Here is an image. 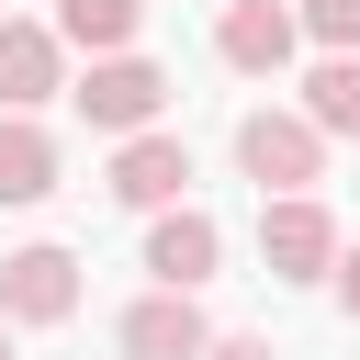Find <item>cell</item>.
Instances as JSON below:
<instances>
[{"mask_svg":"<svg viewBox=\"0 0 360 360\" xmlns=\"http://www.w3.org/2000/svg\"><path fill=\"white\" fill-rule=\"evenodd\" d=\"M259 270L270 281H326L338 270V225L315 191H259Z\"/></svg>","mask_w":360,"mask_h":360,"instance_id":"obj_1","label":"cell"},{"mask_svg":"<svg viewBox=\"0 0 360 360\" xmlns=\"http://www.w3.org/2000/svg\"><path fill=\"white\" fill-rule=\"evenodd\" d=\"M236 169H248L259 191H315L326 124H315V112H248V124H236Z\"/></svg>","mask_w":360,"mask_h":360,"instance_id":"obj_2","label":"cell"},{"mask_svg":"<svg viewBox=\"0 0 360 360\" xmlns=\"http://www.w3.org/2000/svg\"><path fill=\"white\" fill-rule=\"evenodd\" d=\"M68 101H79L101 135H146V124L169 112V68H146V56H124V45H112V56H90V79H79Z\"/></svg>","mask_w":360,"mask_h":360,"instance_id":"obj_3","label":"cell"},{"mask_svg":"<svg viewBox=\"0 0 360 360\" xmlns=\"http://www.w3.org/2000/svg\"><path fill=\"white\" fill-rule=\"evenodd\" d=\"M0 315L11 326H68L79 315V259L68 248H11L0 259Z\"/></svg>","mask_w":360,"mask_h":360,"instance_id":"obj_4","label":"cell"},{"mask_svg":"<svg viewBox=\"0 0 360 360\" xmlns=\"http://www.w3.org/2000/svg\"><path fill=\"white\" fill-rule=\"evenodd\" d=\"M292 45H304V11H281V0H225V22H214V56L248 79L292 68Z\"/></svg>","mask_w":360,"mask_h":360,"instance_id":"obj_5","label":"cell"},{"mask_svg":"<svg viewBox=\"0 0 360 360\" xmlns=\"http://www.w3.org/2000/svg\"><path fill=\"white\" fill-rule=\"evenodd\" d=\"M214 259H225V225H214V214H191V202H158V225H146V270H158L169 292H202V281H214Z\"/></svg>","mask_w":360,"mask_h":360,"instance_id":"obj_6","label":"cell"},{"mask_svg":"<svg viewBox=\"0 0 360 360\" xmlns=\"http://www.w3.org/2000/svg\"><path fill=\"white\" fill-rule=\"evenodd\" d=\"M112 338H124V360H202V349H214L202 304H191V292H169V281H158V292H146V304H135Z\"/></svg>","mask_w":360,"mask_h":360,"instance_id":"obj_7","label":"cell"},{"mask_svg":"<svg viewBox=\"0 0 360 360\" xmlns=\"http://www.w3.org/2000/svg\"><path fill=\"white\" fill-rule=\"evenodd\" d=\"M68 34L56 22H0V112H34V101H56L68 90Z\"/></svg>","mask_w":360,"mask_h":360,"instance_id":"obj_8","label":"cell"},{"mask_svg":"<svg viewBox=\"0 0 360 360\" xmlns=\"http://www.w3.org/2000/svg\"><path fill=\"white\" fill-rule=\"evenodd\" d=\"M180 180H191V146L180 135H124L112 146V202H135V214H158V202H180Z\"/></svg>","mask_w":360,"mask_h":360,"instance_id":"obj_9","label":"cell"},{"mask_svg":"<svg viewBox=\"0 0 360 360\" xmlns=\"http://www.w3.org/2000/svg\"><path fill=\"white\" fill-rule=\"evenodd\" d=\"M56 191V135L34 112H0V202H45Z\"/></svg>","mask_w":360,"mask_h":360,"instance_id":"obj_10","label":"cell"},{"mask_svg":"<svg viewBox=\"0 0 360 360\" xmlns=\"http://www.w3.org/2000/svg\"><path fill=\"white\" fill-rule=\"evenodd\" d=\"M304 112L326 135H360V45H326V68L304 79Z\"/></svg>","mask_w":360,"mask_h":360,"instance_id":"obj_11","label":"cell"},{"mask_svg":"<svg viewBox=\"0 0 360 360\" xmlns=\"http://www.w3.org/2000/svg\"><path fill=\"white\" fill-rule=\"evenodd\" d=\"M135 22H146V0H56V34H68V45H90V56L135 45Z\"/></svg>","mask_w":360,"mask_h":360,"instance_id":"obj_12","label":"cell"},{"mask_svg":"<svg viewBox=\"0 0 360 360\" xmlns=\"http://www.w3.org/2000/svg\"><path fill=\"white\" fill-rule=\"evenodd\" d=\"M304 34L315 45H360V0H304Z\"/></svg>","mask_w":360,"mask_h":360,"instance_id":"obj_13","label":"cell"},{"mask_svg":"<svg viewBox=\"0 0 360 360\" xmlns=\"http://www.w3.org/2000/svg\"><path fill=\"white\" fill-rule=\"evenodd\" d=\"M326 281H338V304L360 315V248H338V270H326Z\"/></svg>","mask_w":360,"mask_h":360,"instance_id":"obj_14","label":"cell"},{"mask_svg":"<svg viewBox=\"0 0 360 360\" xmlns=\"http://www.w3.org/2000/svg\"><path fill=\"white\" fill-rule=\"evenodd\" d=\"M202 360H270V338H214Z\"/></svg>","mask_w":360,"mask_h":360,"instance_id":"obj_15","label":"cell"},{"mask_svg":"<svg viewBox=\"0 0 360 360\" xmlns=\"http://www.w3.org/2000/svg\"><path fill=\"white\" fill-rule=\"evenodd\" d=\"M0 360H11V315H0Z\"/></svg>","mask_w":360,"mask_h":360,"instance_id":"obj_16","label":"cell"}]
</instances>
